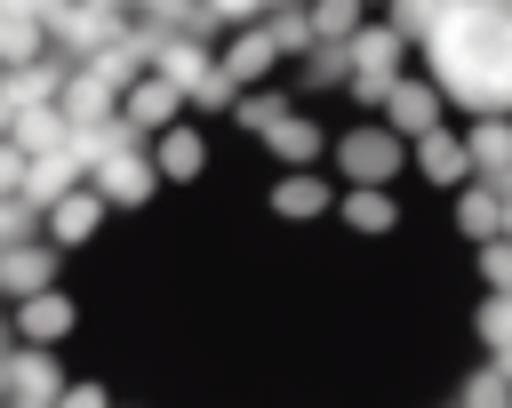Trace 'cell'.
I'll use <instances>...</instances> for the list:
<instances>
[{
    "label": "cell",
    "mask_w": 512,
    "mask_h": 408,
    "mask_svg": "<svg viewBox=\"0 0 512 408\" xmlns=\"http://www.w3.org/2000/svg\"><path fill=\"white\" fill-rule=\"evenodd\" d=\"M224 72H232V80H264V72H272V40H264V32H248V40H232V56H224Z\"/></svg>",
    "instance_id": "obj_1"
},
{
    "label": "cell",
    "mask_w": 512,
    "mask_h": 408,
    "mask_svg": "<svg viewBox=\"0 0 512 408\" xmlns=\"http://www.w3.org/2000/svg\"><path fill=\"white\" fill-rule=\"evenodd\" d=\"M104 192H112V200H144V192H152V168H136V160H104Z\"/></svg>",
    "instance_id": "obj_3"
},
{
    "label": "cell",
    "mask_w": 512,
    "mask_h": 408,
    "mask_svg": "<svg viewBox=\"0 0 512 408\" xmlns=\"http://www.w3.org/2000/svg\"><path fill=\"white\" fill-rule=\"evenodd\" d=\"M64 328H72V304H56V296H32V304H24V336L48 344V336H64Z\"/></svg>",
    "instance_id": "obj_2"
},
{
    "label": "cell",
    "mask_w": 512,
    "mask_h": 408,
    "mask_svg": "<svg viewBox=\"0 0 512 408\" xmlns=\"http://www.w3.org/2000/svg\"><path fill=\"white\" fill-rule=\"evenodd\" d=\"M312 208H328V184L320 176H288L280 184V216H312Z\"/></svg>",
    "instance_id": "obj_4"
}]
</instances>
